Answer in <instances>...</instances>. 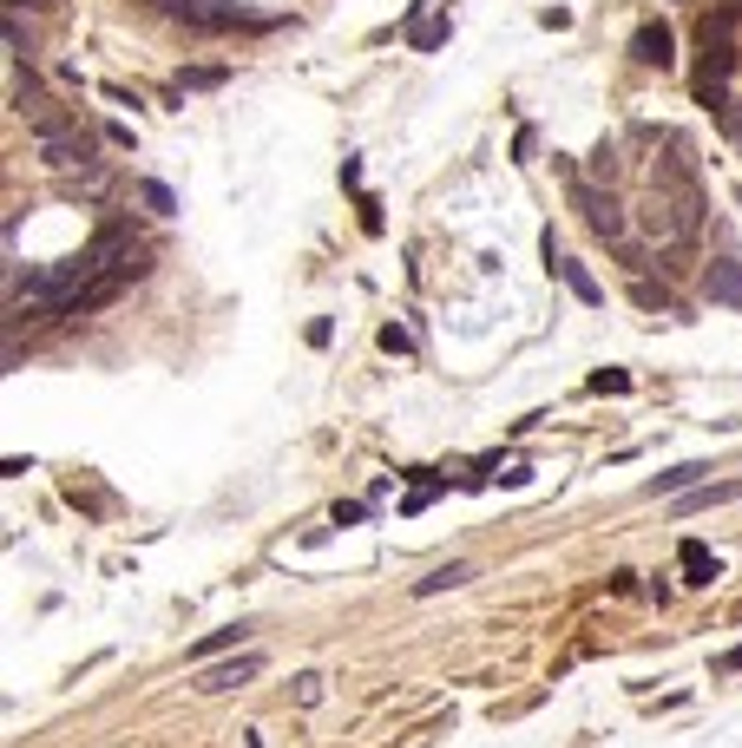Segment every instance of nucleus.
Returning a JSON list of instances; mask_svg holds the SVG:
<instances>
[{"mask_svg": "<svg viewBox=\"0 0 742 748\" xmlns=\"http://www.w3.org/2000/svg\"><path fill=\"white\" fill-rule=\"evenodd\" d=\"M631 60H638V67H670V60H676V53H670V27H638Z\"/></svg>", "mask_w": 742, "mask_h": 748, "instance_id": "5", "label": "nucleus"}, {"mask_svg": "<svg viewBox=\"0 0 742 748\" xmlns=\"http://www.w3.org/2000/svg\"><path fill=\"white\" fill-rule=\"evenodd\" d=\"M218 67H198V73H184V79H178V92H184V85H218Z\"/></svg>", "mask_w": 742, "mask_h": 748, "instance_id": "20", "label": "nucleus"}, {"mask_svg": "<svg viewBox=\"0 0 742 748\" xmlns=\"http://www.w3.org/2000/svg\"><path fill=\"white\" fill-rule=\"evenodd\" d=\"M710 302H730V309H742V263L736 256H723V263H710Z\"/></svg>", "mask_w": 742, "mask_h": 748, "instance_id": "4", "label": "nucleus"}, {"mask_svg": "<svg viewBox=\"0 0 742 748\" xmlns=\"http://www.w3.org/2000/svg\"><path fill=\"white\" fill-rule=\"evenodd\" d=\"M736 33V7H716V13H703V27H696V40H730Z\"/></svg>", "mask_w": 742, "mask_h": 748, "instance_id": "12", "label": "nucleus"}, {"mask_svg": "<svg viewBox=\"0 0 742 748\" xmlns=\"http://www.w3.org/2000/svg\"><path fill=\"white\" fill-rule=\"evenodd\" d=\"M736 67H742L736 40H703V73H710V79H730Z\"/></svg>", "mask_w": 742, "mask_h": 748, "instance_id": "9", "label": "nucleus"}, {"mask_svg": "<svg viewBox=\"0 0 742 748\" xmlns=\"http://www.w3.org/2000/svg\"><path fill=\"white\" fill-rule=\"evenodd\" d=\"M736 7H742V0H736Z\"/></svg>", "mask_w": 742, "mask_h": 748, "instance_id": "22", "label": "nucleus"}, {"mask_svg": "<svg viewBox=\"0 0 742 748\" xmlns=\"http://www.w3.org/2000/svg\"><path fill=\"white\" fill-rule=\"evenodd\" d=\"M40 158H47L53 171H79V164H92V132H86L79 119L40 125Z\"/></svg>", "mask_w": 742, "mask_h": 748, "instance_id": "1", "label": "nucleus"}, {"mask_svg": "<svg viewBox=\"0 0 742 748\" xmlns=\"http://www.w3.org/2000/svg\"><path fill=\"white\" fill-rule=\"evenodd\" d=\"M703 473H710V466H670V473H658V479H651L644 493H683V486H696Z\"/></svg>", "mask_w": 742, "mask_h": 748, "instance_id": "11", "label": "nucleus"}, {"mask_svg": "<svg viewBox=\"0 0 742 748\" xmlns=\"http://www.w3.org/2000/svg\"><path fill=\"white\" fill-rule=\"evenodd\" d=\"M139 198H146V204L158 211V218H171V211H178V198H171V191H164L158 178H146V184H139Z\"/></svg>", "mask_w": 742, "mask_h": 748, "instance_id": "16", "label": "nucleus"}, {"mask_svg": "<svg viewBox=\"0 0 742 748\" xmlns=\"http://www.w3.org/2000/svg\"><path fill=\"white\" fill-rule=\"evenodd\" d=\"M164 13H171V20H184V27H204V33H218V27H243V13H237V7H211V0H164Z\"/></svg>", "mask_w": 742, "mask_h": 748, "instance_id": "3", "label": "nucleus"}, {"mask_svg": "<svg viewBox=\"0 0 742 748\" xmlns=\"http://www.w3.org/2000/svg\"><path fill=\"white\" fill-rule=\"evenodd\" d=\"M447 33H453V20H428V27H414V47L434 53V47H447Z\"/></svg>", "mask_w": 742, "mask_h": 748, "instance_id": "15", "label": "nucleus"}, {"mask_svg": "<svg viewBox=\"0 0 742 748\" xmlns=\"http://www.w3.org/2000/svg\"><path fill=\"white\" fill-rule=\"evenodd\" d=\"M381 348H394V355H408L414 342H408V328H381Z\"/></svg>", "mask_w": 742, "mask_h": 748, "instance_id": "19", "label": "nucleus"}, {"mask_svg": "<svg viewBox=\"0 0 742 748\" xmlns=\"http://www.w3.org/2000/svg\"><path fill=\"white\" fill-rule=\"evenodd\" d=\"M730 499H742V479H723V486H696L676 513H710V506H730Z\"/></svg>", "mask_w": 742, "mask_h": 748, "instance_id": "8", "label": "nucleus"}, {"mask_svg": "<svg viewBox=\"0 0 742 748\" xmlns=\"http://www.w3.org/2000/svg\"><path fill=\"white\" fill-rule=\"evenodd\" d=\"M447 585H467V565H441L434 578H421V585H414V598H434V592H447Z\"/></svg>", "mask_w": 742, "mask_h": 748, "instance_id": "13", "label": "nucleus"}, {"mask_svg": "<svg viewBox=\"0 0 742 748\" xmlns=\"http://www.w3.org/2000/svg\"><path fill=\"white\" fill-rule=\"evenodd\" d=\"M572 204L585 211V224H592L604 243H624V230H631V224H624V211H618V198H611V191H592L585 178H572Z\"/></svg>", "mask_w": 742, "mask_h": 748, "instance_id": "2", "label": "nucleus"}, {"mask_svg": "<svg viewBox=\"0 0 742 748\" xmlns=\"http://www.w3.org/2000/svg\"><path fill=\"white\" fill-rule=\"evenodd\" d=\"M592 171L604 178V184H611V178H618V151H611V145H598V151H592Z\"/></svg>", "mask_w": 742, "mask_h": 748, "instance_id": "18", "label": "nucleus"}, {"mask_svg": "<svg viewBox=\"0 0 742 748\" xmlns=\"http://www.w3.org/2000/svg\"><path fill=\"white\" fill-rule=\"evenodd\" d=\"M592 387H598V394H624V387H631V374H624V368H598Z\"/></svg>", "mask_w": 742, "mask_h": 748, "instance_id": "17", "label": "nucleus"}, {"mask_svg": "<svg viewBox=\"0 0 742 748\" xmlns=\"http://www.w3.org/2000/svg\"><path fill=\"white\" fill-rule=\"evenodd\" d=\"M237 637H243V624H230V630H211V637H204V644H191V657H198V664H204V657H211V650H230V644H237Z\"/></svg>", "mask_w": 742, "mask_h": 748, "instance_id": "14", "label": "nucleus"}, {"mask_svg": "<svg viewBox=\"0 0 742 748\" xmlns=\"http://www.w3.org/2000/svg\"><path fill=\"white\" fill-rule=\"evenodd\" d=\"M257 670H263V657L250 650V657H237V664H218V670H204V683H198V689H237V683H250Z\"/></svg>", "mask_w": 742, "mask_h": 748, "instance_id": "7", "label": "nucleus"}, {"mask_svg": "<svg viewBox=\"0 0 742 748\" xmlns=\"http://www.w3.org/2000/svg\"><path fill=\"white\" fill-rule=\"evenodd\" d=\"M421 7H428V0H421Z\"/></svg>", "mask_w": 742, "mask_h": 748, "instance_id": "21", "label": "nucleus"}, {"mask_svg": "<svg viewBox=\"0 0 742 748\" xmlns=\"http://www.w3.org/2000/svg\"><path fill=\"white\" fill-rule=\"evenodd\" d=\"M552 270H559V283H565V290H572V296H579V302H592V309H598V302H604V290H598V276H592V270H585V263H572V256H559Z\"/></svg>", "mask_w": 742, "mask_h": 748, "instance_id": "6", "label": "nucleus"}, {"mask_svg": "<svg viewBox=\"0 0 742 748\" xmlns=\"http://www.w3.org/2000/svg\"><path fill=\"white\" fill-rule=\"evenodd\" d=\"M683 572H690V585H710L716 578V558H710V545H696V538H683Z\"/></svg>", "mask_w": 742, "mask_h": 748, "instance_id": "10", "label": "nucleus"}]
</instances>
